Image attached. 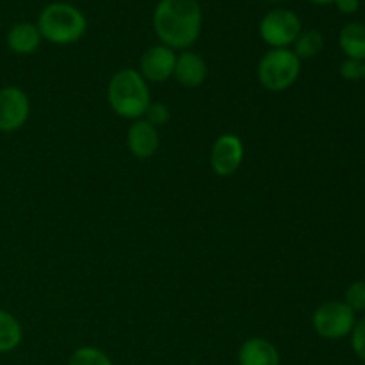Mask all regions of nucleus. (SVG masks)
<instances>
[{
    "label": "nucleus",
    "instance_id": "obj_17",
    "mask_svg": "<svg viewBox=\"0 0 365 365\" xmlns=\"http://www.w3.org/2000/svg\"><path fill=\"white\" fill-rule=\"evenodd\" d=\"M68 365H113V362L102 349L84 346V348H78L77 351H73Z\"/></svg>",
    "mask_w": 365,
    "mask_h": 365
},
{
    "label": "nucleus",
    "instance_id": "obj_24",
    "mask_svg": "<svg viewBox=\"0 0 365 365\" xmlns=\"http://www.w3.org/2000/svg\"><path fill=\"white\" fill-rule=\"evenodd\" d=\"M364 81H365V61H364Z\"/></svg>",
    "mask_w": 365,
    "mask_h": 365
},
{
    "label": "nucleus",
    "instance_id": "obj_19",
    "mask_svg": "<svg viewBox=\"0 0 365 365\" xmlns=\"http://www.w3.org/2000/svg\"><path fill=\"white\" fill-rule=\"evenodd\" d=\"M145 120L153 127H160V125L168 123V120H170V109L160 102H150L148 109L145 110Z\"/></svg>",
    "mask_w": 365,
    "mask_h": 365
},
{
    "label": "nucleus",
    "instance_id": "obj_3",
    "mask_svg": "<svg viewBox=\"0 0 365 365\" xmlns=\"http://www.w3.org/2000/svg\"><path fill=\"white\" fill-rule=\"evenodd\" d=\"M41 38L53 45H70L86 34L88 21L81 9L66 2L48 4L38 18Z\"/></svg>",
    "mask_w": 365,
    "mask_h": 365
},
{
    "label": "nucleus",
    "instance_id": "obj_7",
    "mask_svg": "<svg viewBox=\"0 0 365 365\" xmlns=\"http://www.w3.org/2000/svg\"><path fill=\"white\" fill-rule=\"evenodd\" d=\"M31 103L27 95L16 86H6L0 89V132L20 130L29 120Z\"/></svg>",
    "mask_w": 365,
    "mask_h": 365
},
{
    "label": "nucleus",
    "instance_id": "obj_2",
    "mask_svg": "<svg viewBox=\"0 0 365 365\" xmlns=\"http://www.w3.org/2000/svg\"><path fill=\"white\" fill-rule=\"evenodd\" d=\"M109 106L118 116L139 120L150 106V89L138 70H120L113 75L107 88Z\"/></svg>",
    "mask_w": 365,
    "mask_h": 365
},
{
    "label": "nucleus",
    "instance_id": "obj_22",
    "mask_svg": "<svg viewBox=\"0 0 365 365\" xmlns=\"http://www.w3.org/2000/svg\"><path fill=\"white\" fill-rule=\"evenodd\" d=\"M334 4L337 6V9L344 14L356 13L360 7V0H334Z\"/></svg>",
    "mask_w": 365,
    "mask_h": 365
},
{
    "label": "nucleus",
    "instance_id": "obj_20",
    "mask_svg": "<svg viewBox=\"0 0 365 365\" xmlns=\"http://www.w3.org/2000/svg\"><path fill=\"white\" fill-rule=\"evenodd\" d=\"M351 348L355 355L365 362V317L356 321L351 331Z\"/></svg>",
    "mask_w": 365,
    "mask_h": 365
},
{
    "label": "nucleus",
    "instance_id": "obj_9",
    "mask_svg": "<svg viewBox=\"0 0 365 365\" xmlns=\"http://www.w3.org/2000/svg\"><path fill=\"white\" fill-rule=\"evenodd\" d=\"M175 63H177V56L173 48L166 45H153L141 56L139 73L145 81L164 82L173 77Z\"/></svg>",
    "mask_w": 365,
    "mask_h": 365
},
{
    "label": "nucleus",
    "instance_id": "obj_14",
    "mask_svg": "<svg viewBox=\"0 0 365 365\" xmlns=\"http://www.w3.org/2000/svg\"><path fill=\"white\" fill-rule=\"evenodd\" d=\"M339 45L349 59L365 61V25L348 24L339 34Z\"/></svg>",
    "mask_w": 365,
    "mask_h": 365
},
{
    "label": "nucleus",
    "instance_id": "obj_21",
    "mask_svg": "<svg viewBox=\"0 0 365 365\" xmlns=\"http://www.w3.org/2000/svg\"><path fill=\"white\" fill-rule=\"evenodd\" d=\"M339 71H341L342 78H346V81H359V78H364V61L346 57L341 63Z\"/></svg>",
    "mask_w": 365,
    "mask_h": 365
},
{
    "label": "nucleus",
    "instance_id": "obj_8",
    "mask_svg": "<svg viewBox=\"0 0 365 365\" xmlns=\"http://www.w3.org/2000/svg\"><path fill=\"white\" fill-rule=\"evenodd\" d=\"M245 159L242 141L234 134H223L214 141L210 150V168L217 177H230L241 168Z\"/></svg>",
    "mask_w": 365,
    "mask_h": 365
},
{
    "label": "nucleus",
    "instance_id": "obj_6",
    "mask_svg": "<svg viewBox=\"0 0 365 365\" xmlns=\"http://www.w3.org/2000/svg\"><path fill=\"white\" fill-rule=\"evenodd\" d=\"M260 38L273 48H287L302 32V20L289 9H273L260 21Z\"/></svg>",
    "mask_w": 365,
    "mask_h": 365
},
{
    "label": "nucleus",
    "instance_id": "obj_25",
    "mask_svg": "<svg viewBox=\"0 0 365 365\" xmlns=\"http://www.w3.org/2000/svg\"><path fill=\"white\" fill-rule=\"evenodd\" d=\"M271 2H278V0H271Z\"/></svg>",
    "mask_w": 365,
    "mask_h": 365
},
{
    "label": "nucleus",
    "instance_id": "obj_4",
    "mask_svg": "<svg viewBox=\"0 0 365 365\" xmlns=\"http://www.w3.org/2000/svg\"><path fill=\"white\" fill-rule=\"evenodd\" d=\"M302 61L289 48H273L262 56L259 63V81L274 93L291 88L299 77Z\"/></svg>",
    "mask_w": 365,
    "mask_h": 365
},
{
    "label": "nucleus",
    "instance_id": "obj_13",
    "mask_svg": "<svg viewBox=\"0 0 365 365\" xmlns=\"http://www.w3.org/2000/svg\"><path fill=\"white\" fill-rule=\"evenodd\" d=\"M39 43H41V34H39L38 25H32L29 21L13 25L11 31L7 32V46L20 56H29V53L36 52Z\"/></svg>",
    "mask_w": 365,
    "mask_h": 365
},
{
    "label": "nucleus",
    "instance_id": "obj_16",
    "mask_svg": "<svg viewBox=\"0 0 365 365\" xmlns=\"http://www.w3.org/2000/svg\"><path fill=\"white\" fill-rule=\"evenodd\" d=\"M292 45H294V50H292V52L296 53V57H298L299 61L312 59V57H316L317 53L323 50L324 38L319 31L310 29V31L299 32V36L296 38V41L292 43Z\"/></svg>",
    "mask_w": 365,
    "mask_h": 365
},
{
    "label": "nucleus",
    "instance_id": "obj_5",
    "mask_svg": "<svg viewBox=\"0 0 365 365\" xmlns=\"http://www.w3.org/2000/svg\"><path fill=\"white\" fill-rule=\"evenodd\" d=\"M355 312L344 302H327L317 307L312 316L314 330L317 335L330 341L351 335L355 327Z\"/></svg>",
    "mask_w": 365,
    "mask_h": 365
},
{
    "label": "nucleus",
    "instance_id": "obj_15",
    "mask_svg": "<svg viewBox=\"0 0 365 365\" xmlns=\"http://www.w3.org/2000/svg\"><path fill=\"white\" fill-rule=\"evenodd\" d=\"M24 331L14 316L0 310V353H9L20 346Z\"/></svg>",
    "mask_w": 365,
    "mask_h": 365
},
{
    "label": "nucleus",
    "instance_id": "obj_23",
    "mask_svg": "<svg viewBox=\"0 0 365 365\" xmlns=\"http://www.w3.org/2000/svg\"><path fill=\"white\" fill-rule=\"evenodd\" d=\"M310 2L319 4V6H324V4H331V2H334V0H310Z\"/></svg>",
    "mask_w": 365,
    "mask_h": 365
},
{
    "label": "nucleus",
    "instance_id": "obj_11",
    "mask_svg": "<svg viewBox=\"0 0 365 365\" xmlns=\"http://www.w3.org/2000/svg\"><path fill=\"white\" fill-rule=\"evenodd\" d=\"M207 73H209V68L200 53L182 52L180 56H177L173 77L184 88H200L205 82Z\"/></svg>",
    "mask_w": 365,
    "mask_h": 365
},
{
    "label": "nucleus",
    "instance_id": "obj_10",
    "mask_svg": "<svg viewBox=\"0 0 365 365\" xmlns=\"http://www.w3.org/2000/svg\"><path fill=\"white\" fill-rule=\"evenodd\" d=\"M127 145L135 159H150L159 148V132L146 120H134L127 132Z\"/></svg>",
    "mask_w": 365,
    "mask_h": 365
},
{
    "label": "nucleus",
    "instance_id": "obj_12",
    "mask_svg": "<svg viewBox=\"0 0 365 365\" xmlns=\"http://www.w3.org/2000/svg\"><path fill=\"white\" fill-rule=\"evenodd\" d=\"M237 360L239 365H280V353L266 339L253 337L242 342Z\"/></svg>",
    "mask_w": 365,
    "mask_h": 365
},
{
    "label": "nucleus",
    "instance_id": "obj_1",
    "mask_svg": "<svg viewBox=\"0 0 365 365\" xmlns=\"http://www.w3.org/2000/svg\"><path fill=\"white\" fill-rule=\"evenodd\" d=\"M153 29L163 45L189 48L202 31V7L196 0H160L153 11Z\"/></svg>",
    "mask_w": 365,
    "mask_h": 365
},
{
    "label": "nucleus",
    "instance_id": "obj_18",
    "mask_svg": "<svg viewBox=\"0 0 365 365\" xmlns=\"http://www.w3.org/2000/svg\"><path fill=\"white\" fill-rule=\"evenodd\" d=\"M346 305L353 312H362L365 310V280H356L346 289Z\"/></svg>",
    "mask_w": 365,
    "mask_h": 365
}]
</instances>
